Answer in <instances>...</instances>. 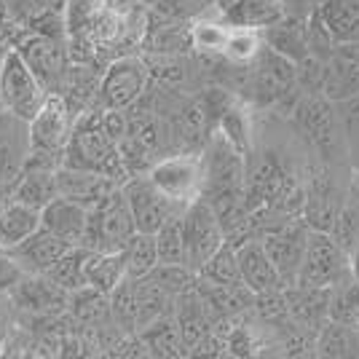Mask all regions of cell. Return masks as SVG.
<instances>
[{
	"label": "cell",
	"mask_w": 359,
	"mask_h": 359,
	"mask_svg": "<svg viewBox=\"0 0 359 359\" xmlns=\"http://www.w3.org/2000/svg\"><path fill=\"white\" fill-rule=\"evenodd\" d=\"M62 166L100 172V175L118 180V182L126 175V166L121 161L118 145L100 129L97 113L83 116L70 129L67 145H65V153H62Z\"/></svg>",
	"instance_id": "obj_1"
},
{
	"label": "cell",
	"mask_w": 359,
	"mask_h": 359,
	"mask_svg": "<svg viewBox=\"0 0 359 359\" xmlns=\"http://www.w3.org/2000/svg\"><path fill=\"white\" fill-rule=\"evenodd\" d=\"M135 233V220H132L129 204H126L118 185L102 201L89 207V223H86L83 247L97 250V252H121Z\"/></svg>",
	"instance_id": "obj_2"
},
{
	"label": "cell",
	"mask_w": 359,
	"mask_h": 359,
	"mask_svg": "<svg viewBox=\"0 0 359 359\" xmlns=\"http://www.w3.org/2000/svg\"><path fill=\"white\" fill-rule=\"evenodd\" d=\"M348 273H351L348 271V255L341 250V244L332 239L327 231H311L309 228L298 279L292 287L330 290L332 285L344 282Z\"/></svg>",
	"instance_id": "obj_3"
},
{
	"label": "cell",
	"mask_w": 359,
	"mask_h": 359,
	"mask_svg": "<svg viewBox=\"0 0 359 359\" xmlns=\"http://www.w3.org/2000/svg\"><path fill=\"white\" fill-rule=\"evenodd\" d=\"M0 97H3V107L11 110L14 116L25 121H32L35 113L41 110L46 102L48 91L43 83L35 78L27 62L19 57L16 48H8L0 62Z\"/></svg>",
	"instance_id": "obj_4"
},
{
	"label": "cell",
	"mask_w": 359,
	"mask_h": 359,
	"mask_svg": "<svg viewBox=\"0 0 359 359\" xmlns=\"http://www.w3.org/2000/svg\"><path fill=\"white\" fill-rule=\"evenodd\" d=\"M180 223H182V247H185V266L194 271H198L212 255L223 247L225 231L217 215L212 212V207L198 196L196 201H191L182 215H180Z\"/></svg>",
	"instance_id": "obj_5"
},
{
	"label": "cell",
	"mask_w": 359,
	"mask_h": 359,
	"mask_svg": "<svg viewBox=\"0 0 359 359\" xmlns=\"http://www.w3.org/2000/svg\"><path fill=\"white\" fill-rule=\"evenodd\" d=\"M148 180L180 207H188L204 191V156L180 153L148 166Z\"/></svg>",
	"instance_id": "obj_6"
},
{
	"label": "cell",
	"mask_w": 359,
	"mask_h": 359,
	"mask_svg": "<svg viewBox=\"0 0 359 359\" xmlns=\"http://www.w3.org/2000/svg\"><path fill=\"white\" fill-rule=\"evenodd\" d=\"M121 194L129 204L132 220L140 233H156L166 220H172L175 215L185 210L175 204L172 198H166L153 182L148 180V175H135V177L123 180L121 182Z\"/></svg>",
	"instance_id": "obj_7"
},
{
	"label": "cell",
	"mask_w": 359,
	"mask_h": 359,
	"mask_svg": "<svg viewBox=\"0 0 359 359\" xmlns=\"http://www.w3.org/2000/svg\"><path fill=\"white\" fill-rule=\"evenodd\" d=\"M295 123L298 129L306 135V140L314 145L325 158H332L338 156V148L344 140V132H341V121H338V113H335V105L332 100H327L325 94H309L300 100V105L295 107Z\"/></svg>",
	"instance_id": "obj_8"
},
{
	"label": "cell",
	"mask_w": 359,
	"mask_h": 359,
	"mask_svg": "<svg viewBox=\"0 0 359 359\" xmlns=\"http://www.w3.org/2000/svg\"><path fill=\"white\" fill-rule=\"evenodd\" d=\"M150 81L148 65L140 57H121L100 81V105L107 110H126L145 94Z\"/></svg>",
	"instance_id": "obj_9"
},
{
	"label": "cell",
	"mask_w": 359,
	"mask_h": 359,
	"mask_svg": "<svg viewBox=\"0 0 359 359\" xmlns=\"http://www.w3.org/2000/svg\"><path fill=\"white\" fill-rule=\"evenodd\" d=\"M306 236H309V225L303 220H285L279 225H271L269 231H263L257 236L276 273L282 276L285 287H292L298 279L300 260H303V250H306Z\"/></svg>",
	"instance_id": "obj_10"
},
{
	"label": "cell",
	"mask_w": 359,
	"mask_h": 359,
	"mask_svg": "<svg viewBox=\"0 0 359 359\" xmlns=\"http://www.w3.org/2000/svg\"><path fill=\"white\" fill-rule=\"evenodd\" d=\"M16 51L27 62L35 78L43 83L46 91H57L65 78V62H67V48L62 43V35L35 30L19 41Z\"/></svg>",
	"instance_id": "obj_11"
},
{
	"label": "cell",
	"mask_w": 359,
	"mask_h": 359,
	"mask_svg": "<svg viewBox=\"0 0 359 359\" xmlns=\"http://www.w3.org/2000/svg\"><path fill=\"white\" fill-rule=\"evenodd\" d=\"M70 110L65 97L57 91H48L46 102L30 121V153H48L62 161V153L70 137Z\"/></svg>",
	"instance_id": "obj_12"
},
{
	"label": "cell",
	"mask_w": 359,
	"mask_h": 359,
	"mask_svg": "<svg viewBox=\"0 0 359 359\" xmlns=\"http://www.w3.org/2000/svg\"><path fill=\"white\" fill-rule=\"evenodd\" d=\"M319 91L327 100H344L359 91V38L332 43L322 62Z\"/></svg>",
	"instance_id": "obj_13"
},
{
	"label": "cell",
	"mask_w": 359,
	"mask_h": 359,
	"mask_svg": "<svg viewBox=\"0 0 359 359\" xmlns=\"http://www.w3.org/2000/svg\"><path fill=\"white\" fill-rule=\"evenodd\" d=\"M30 158V121L0 110V185L11 188Z\"/></svg>",
	"instance_id": "obj_14"
},
{
	"label": "cell",
	"mask_w": 359,
	"mask_h": 359,
	"mask_svg": "<svg viewBox=\"0 0 359 359\" xmlns=\"http://www.w3.org/2000/svg\"><path fill=\"white\" fill-rule=\"evenodd\" d=\"M255 60H257V70H255L252 91L257 94L260 102L271 105V102L287 97V91L295 89V83H298V65L292 60L282 57L279 51H273L266 43L260 46Z\"/></svg>",
	"instance_id": "obj_15"
},
{
	"label": "cell",
	"mask_w": 359,
	"mask_h": 359,
	"mask_svg": "<svg viewBox=\"0 0 359 359\" xmlns=\"http://www.w3.org/2000/svg\"><path fill=\"white\" fill-rule=\"evenodd\" d=\"M11 306L30 311V314H60L70 303V292L62 290L57 282H51L46 273H27L19 285L8 292Z\"/></svg>",
	"instance_id": "obj_16"
},
{
	"label": "cell",
	"mask_w": 359,
	"mask_h": 359,
	"mask_svg": "<svg viewBox=\"0 0 359 359\" xmlns=\"http://www.w3.org/2000/svg\"><path fill=\"white\" fill-rule=\"evenodd\" d=\"M86 223H89V207L65 196H54L41 210V228L54 233L57 239L67 241L70 247H83Z\"/></svg>",
	"instance_id": "obj_17"
},
{
	"label": "cell",
	"mask_w": 359,
	"mask_h": 359,
	"mask_svg": "<svg viewBox=\"0 0 359 359\" xmlns=\"http://www.w3.org/2000/svg\"><path fill=\"white\" fill-rule=\"evenodd\" d=\"M233 247H236L241 285L247 287L250 292L263 295V292H273V290H285V282L276 273L273 263L269 260L260 239H247L241 241V244H233Z\"/></svg>",
	"instance_id": "obj_18"
},
{
	"label": "cell",
	"mask_w": 359,
	"mask_h": 359,
	"mask_svg": "<svg viewBox=\"0 0 359 359\" xmlns=\"http://www.w3.org/2000/svg\"><path fill=\"white\" fill-rule=\"evenodd\" d=\"M54 182H57V196L81 201L83 207H94L102 201L113 188L121 182L100 172H86V169H73V166H57L54 169Z\"/></svg>",
	"instance_id": "obj_19"
},
{
	"label": "cell",
	"mask_w": 359,
	"mask_h": 359,
	"mask_svg": "<svg viewBox=\"0 0 359 359\" xmlns=\"http://www.w3.org/2000/svg\"><path fill=\"white\" fill-rule=\"evenodd\" d=\"M70 250L67 241L57 239L54 233H48L46 228H38L30 239H25L22 244H16L6 252L14 257L16 263L22 266L25 273H48L54 269V263L60 260L62 255Z\"/></svg>",
	"instance_id": "obj_20"
},
{
	"label": "cell",
	"mask_w": 359,
	"mask_h": 359,
	"mask_svg": "<svg viewBox=\"0 0 359 359\" xmlns=\"http://www.w3.org/2000/svg\"><path fill=\"white\" fill-rule=\"evenodd\" d=\"M341 204H344V198L338 194L335 182L327 175H316V177H311L309 191L303 196V207H300L303 217H306L303 223L309 225L311 231H327L330 233Z\"/></svg>",
	"instance_id": "obj_21"
},
{
	"label": "cell",
	"mask_w": 359,
	"mask_h": 359,
	"mask_svg": "<svg viewBox=\"0 0 359 359\" xmlns=\"http://www.w3.org/2000/svg\"><path fill=\"white\" fill-rule=\"evenodd\" d=\"M287 16L282 0H231L220 8V19L228 27L266 30Z\"/></svg>",
	"instance_id": "obj_22"
},
{
	"label": "cell",
	"mask_w": 359,
	"mask_h": 359,
	"mask_svg": "<svg viewBox=\"0 0 359 359\" xmlns=\"http://www.w3.org/2000/svg\"><path fill=\"white\" fill-rule=\"evenodd\" d=\"M263 43L279 51L282 57L292 60L295 65L311 57V32L300 19H282L263 30Z\"/></svg>",
	"instance_id": "obj_23"
},
{
	"label": "cell",
	"mask_w": 359,
	"mask_h": 359,
	"mask_svg": "<svg viewBox=\"0 0 359 359\" xmlns=\"http://www.w3.org/2000/svg\"><path fill=\"white\" fill-rule=\"evenodd\" d=\"M41 228V210L27 207L22 201H3L0 204V250H11Z\"/></svg>",
	"instance_id": "obj_24"
},
{
	"label": "cell",
	"mask_w": 359,
	"mask_h": 359,
	"mask_svg": "<svg viewBox=\"0 0 359 359\" xmlns=\"http://www.w3.org/2000/svg\"><path fill=\"white\" fill-rule=\"evenodd\" d=\"M319 27L327 32L332 43L359 38V0H325L319 14Z\"/></svg>",
	"instance_id": "obj_25"
},
{
	"label": "cell",
	"mask_w": 359,
	"mask_h": 359,
	"mask_svg": "<svg viewBox=\"0 0 359 359\" xmlns=\"http://www.w3.org/2000/svg\"><path fill=\"white\" fill-rule=\"evenodd\" d=\"M54 196H57L54 169H43V166H25L16 182L8 188V198L22 201L35 210H43Z\"/></svg>",
	"instance_id": "obj_26"
},
{
	"label": "cell",
	"mask_w": 359,
	"mask_h": 359,
	"mask_svg": "<svg viewBox=\"0 0 359 359\" xmlns=\"http://www.w3.org/2000/svg\"><path fill=\"white\" fill-rule=\"evenodd\" d=\"M123 279H126L123 252H97V250H89V257H86V287H94V290L110 295Z\"/></svg>",
	"instance_id": "obj_27"
},
{
	"label": "cell",
	"mask_w": 359,
	"mask_h": 359,
	"mask_svg": "<svg viewBox=\"0 0 359 359\" xmlns=\"http://www.w3.org/2000/svg\"><path fill=\"white\" fill-rule=\"evenodd\" d=\"M314 348L319 357H359V332L351 325L330 319V325L319 332Z\"/></svg>",
	"instance_id": "obj_28"
},
{
	"label": "cell",
	"mask_w": 359,
	"mask_h": 359,
	"mask_svg": "<svg viewBox=\"0 0 359 359\" xmlns=\"http://www.w3.org/2000/svg\"><path fill=\"white\" fill-rule=\"evenodd\" d=\"M121 252H123L126 279H142L158 266V252H156V236L153 233H140L137 231Z\"/></svg>",
	"instance_id": "obj_29"
},
{
	"label": "cell",
	"mask_w": 359,
	"mask_h": 359,
	"mask_svg": "<svg viewBox=\"0 0 359 359\" xmlns=\"http://www.w3.org/2000/svg\"><path fill=\"white\" fill-rule=\"evenodd\" d=\"M86 257H89V247H70L46 276L67 292L81 290L86 287Z\"/></svg>",
	"instance_id": "obj_30"
},
{
	"label": "cell",
	"mask_w": 359,
	"mask_h": 359,
	"mask_svg": "<svg viewBox=\"0 0 359 359\" xmlns=\"http://www.w3.org/2000/svg\"><path fill=\"white\" fill-rule=\"evenodd\" d=\"M196 276L201 282H210V285H241L239 263H236V247L225 239L223 247L212 255L201 269L196 271Z\"/></svg>",
	"instance_id": "obj_31"
},
{
	"label": "cell",
	"mask_w": 359,
	"mask_h": 359,
	"mask_svg": "<svg viewBox=\"0 0 359 359\" xmlns=\"http://www.w3.org/2000/svg\"><path fill=\"white\" fill-rule=\"evenodd\" d=\"M142 341L153 354H161V357H177L180 348H185L182 338H180L177 322L164 319V316L153 319L150 325L142 327Z\"/></svg>",
	"instance_id": "obj_32"
},
{
	"label": "cell",
	"mask_w": 359,
	"mask_h": 359,
	"mask_svg": "<svg viewBox=\"0 0 359 359\" xmlns=\"http://www.w3.org/2000/svg\"><path fill=\"white\" fill-rule=\"evenodd\" d=\"M330 236L341 244L346 255L359 244V196L344 198L341 210L335 215V223L330 228Z\"/></svg>",
	"instance_id": "obj_33"
},
{
	"label": "cell",
	"mask_w": 359,
	"mask_h": 359,
	"mask_svg": "<svg viewBox=\"0 0 359 359\" xmlns=\"http://www.w3.org/2000/svg\"><path fill=\"white\" fill-rule=\"evenodd\" d=\"M182 215V212H180ZM180 215L172 220H166L153 236H156V252H158V263H169V266H185V247H182V223Z\"/></svg>",
	"instance_id": "obj_34"
},
{
	"label": "cell",
	"mask_w": 359,
	"mask_h": 359,
	"mask_svg": "<svg viewBox=\"0 0 359 359\" xmlns=\"http://www.w3.org/2000/svg\"><path fill=\"white\" fill-rule=\"evenodd\" d=\"M263 46V32L260 30H250V27H231L228 30V38H225V48L223 57H228L231 62H252L257 57Z\"/></svg>",
	"instance_id": "obj_35"
},
{
	"label": "cell",
	"mask_w": 359,
	"mask_h": 359,
	"mask_svg": "<svg viewBox=\"0 0 359 359\" xmlns=\"http://www.w3.org/2000/svg\"><path fill=\"white\" fill-rule=\"evenodd\" d=\"M217 132L239 150L241 156H250L252 150V137H250V123H247V113L241 107L231 105L225 110V116L217 123Z\"/></svg>",
	"instance_id": "obj_36"
},
{
	"label": "cell",
	"mask_w": 359,
	"mask_h": 359,
	"mask_svg": "<svg viewBox=\"0 0 359 359\" xmlns=\"http://www.w3.org/2000/svg\"><path fill=\"white\" fill-rule=\"evenodd\" d=\"M67 306H73L75 316L83 319V322H97V319H102L105 314H110V298H107L105 292L94 290V287L73 290Z\"/></svg>",
	"instance_id": "obj_37"
},
{
	"label": "cell",
	"mask_w": 359,
	"mask_h": 359,
	"mask_svg": "<svg viewBox=\"0 0 359 359\" xmlns=\"http://www.w3.org/2000/svg\"><path fill=\"white\" fill-rule=\"evenodd\" d=\"M228 25L223 19L220 22H210V19H198L191 27V43L196 51L201 54H223L225 38H228Z\"/></svg>",
	"instance_id": "obj_38"
},
{
	"label": "cell",
	"mask_w": 359,
	"mask_h": 359,
	"mask_svg": "<svg viewBox=\"0 0 359 359\" xmlns=\"http://www.w3.org/2000/svg\"><path fill=\"white\" fill-rule=\"evenodd\" d=\"M335 113L341 121V132H344L346 145L359 153V91L357 94H348L344 100H335Z\"/></svg>",
	"instance_id": "obj_39"
},
{
	"label": "cell",
	"mask_w": 359,
	"mask_h": 359,
	"mask_svg": "<svg viewBox=\"0 0 359 359\" xmlns=\"http://www.w3.org/2000/svg\"><path fill=\"white\" fill-rule=\"evenodd\" d=\"M225 351L231 354V357H252L257 344H255V335L250 327H244V325H236V327H231L225 332Z\"/></svg>",
	"instance_id": "obj_40"
},
{
	"label": "cell",
	"mask_w": 359,
	"mask_h": 359,
	"mask_svg": "<svg viewBox=\"0 0 359 359\" xmlns=\"http://www.w3.org/2000/svg\"><path fill=\"white\" fill-rule=\"evenodd\" d=\"M25 276L27 273L22 271V266L16 263L14 257L6 252V250H0V295H8Z\"/></svg>",
	"instance_id": "obj_41"
},
{
	"label": "cell",
	"mask_w": 359,
	"mask_h": 359,
	"mask_svg": "<svg viewBox=\"0 0 359 359\" xmlns=\"http://www.w3.org/2000/svg\"><path fill=\"white\" fill-rule=\"evenodd\" d=\"M14 327V314H11V303L8 295H0V346L6 341V335Z\"/></svg>",
	"instance_id": "obj_42"
},
{
	"label": "cell",
	"mask_w": 359,
	"mask_h": 359,
	"mask_svg": "<svg viewBox=\"0 0 359 359\" xmlns=\"http://www.w3.org/2000/svg\"><path fill=\"white\" fill-rule=\"evenodd\" d=\"M348 271H351V279L359 285V244L348 252Z\"/></svg>",
	"instance_id": "obj_43"
},
{
	"label": "cell",
	"mask_w": 359,
	"mask_h": 359,
	"mask_svg": "<svg viewBox=\"0 0 359 359\" xmlns=\"http://www.w3.org/2000/svg\"><path fill=\"white\" fill-rule=\"evenodd\" d=\"M38 3H43V6H51V8H62V6H65V0H38Z\"/></svg>",
	"instance_id": "obj_44"
},
{
	"label": "cell",
	"mask_w": 359,
	"mask_h": 359,
	"mask_svg": "<svg viewBox=\"0 0 359 359\" xmlns=\"http://www.w3.org/2000/svg\"><path fill=\"white\" fill-rule=\"evenodd\" d=\"M6 194H8V188H6V185H0V204L6 201Z\"/></svg>",
	"instance_id": "obj_45"
},
{
	"label": "cell",
	"mask_w": 359,
	"mask_h": 359,
	"mask_svg": "<svg viewBox=\"0 0 359 359\" xmlns=\"http://www.w3.org/2000/svg\"><path fill=\"white\" fill-rule=\"evenodd\" d=\"M212 3H215V6H217V8H223L225 3H231V0H212Z\"/></svg>",
	"instance_id": "obj_46"
},
{
	"label": "cell",
	"mask_w": 359,
	"mask_h": 359,
	"mask_svg": "<svg viewBox=\"0 0 359 359\" xmlns=\"http://www.w3.org/2000/svg\"><path fill=\"white\" fill-rule=\"evenodd\" d=\"M126 3H132V6H135V3H142V0H126Z\"/></svg>",
	"instance_id": "obj_47"
},
{
	"label": "cell",
	"mask_w": 359,
	"mask_h": 359,
	"mask_svg": "<svg viewBox=\"0 0 359 359\" xmlns=\"http://www.w3.org/2000/svg\"><path fill=\"white\" fill-rule=\"evenodd\" d=\"M0 110H3V97H0Z\"/></svg>",
	"instance_id": "obj_48"
},
{
	"label": "cell",
	"mask_w": 359,
	"mask_h": 359,
	"mask_svg": "<svg viewBox=\"0 0 359 359\" xmlns=\"http://www.w3.org/2000/svg\"><path fill=\"white\" fill-rule=\"evenodd\" d=\"M357 332H359V330H357Z\"/></svg>",
	"instance_id": "obj_49"
}]
</instances>
